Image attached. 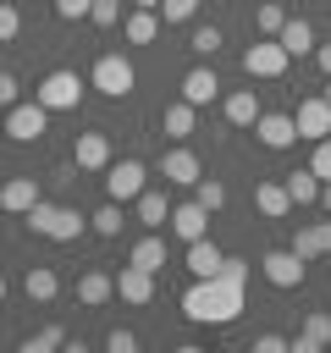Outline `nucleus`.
<instances>
[{
	"label": "nucleus",
	"mask_w": 331,
	"mask_h": 353,
	"mask_svg": "<svg viewBox=\"0 0 331 353\" xmlns=\"http://www.w3.org/2000/svg\"><path fill=\"white\" fill-rule=\"evenodd\" d=\"M243 287H248V281H237V276H226V270L193 276V287L182 292V314H188L193 325H232V320L243 314Z\"/></svg>",
	"instance_id": "nucleus-1"
},
{
	"label": "nucleus",
	"mask_w": 331,
	"mask_h": 353,
	"mask_svg": "<svg viewBox=\"0 0 331 353\" xmlns=\"http://www.w3.org/2000/svg\"><path fill=\"white\" fill-rule=\"evenodd\" d=\"M28 226H33L39 237H50V243H77V232H83L88 221H83L72 204H44V199H39V204L28 210Z\"/></svg>",
	"instance_id": "nucleus-2"
},
{
	"label": "nucleus",
	"mask_w": 331,
	"mask_h": 353,
	"mask_svg": "<svg viewBox=\"0 0 331 353\" xmlns=\"http://www.w3.org/2000/svg\"><path fill=\"white\" fill-rule=\"evenodd\" d=\"M132 83H138V72H132V61H121V55H99L94 72H88V88H99L105 99H127Z\"/></svg>",
	"instance_id": "nucleus-3"
},
{
	"label": "nucleus",
	"mask_w": 331,
	"mask_h": 353,
	"mask_svg": "<svg viewBox=\"0 0 331 353\" xmlns=\"http://www.w3.org/2000/svg\"><path fill=\"white\" fill-rule=\"evenodd\" d=\"M83 88H88V83H83V77H77L72 66H61V72H50V77H44V83L33 88V99H39L44 110H77Z\"/></svg>",
	"instance_id": "nucleus-4"
},
{
	"label": "nucleus",
	"mask_w": 331,
	"mask_h": 353,
	"mask_svg": "<svg viewBox=\"0 0 331 353\" xmlns=\"http://www.w3.org/2000/svg\"><path fill=\"white\" fill-rule=\"evenodd\" d=\"M143 188H149V165H143V160H110V165H105V199L132 204Z\"/></svg>",
	"instance_id": "nucleus-5"
},
{
	"label": "nucleus",
	"mask_w": 331,
	"mask_h": 353,
	"mask_svg": "<svg viewBox=\"0 0 331 353\" xmlns=\"http://www.w3.org/2000/svg\"><path fill=\"white\" fill-rule=\"evenodd\" d=\"M287 50H281V39H254L248 50H243V72L248 77H281L287 72Z\"/></svg>",
	"instance_id": "nucleus-6"
},
{
	"label": "nucleus",
	"mask_w": 331,
	"mask_h": 353,
	"mask_svg": "<svg viewBox=\"0 0 331 353\" xmlns=\"http://www.w3.org/2000/svg\"><path fill=\"white\" fill-rule=\"evenodd\" d=\"M44 127H50V110L33 99V105H6V138H17V143H33V138H44Z\"/></svg>",
	"instance_id": "nucleus-7"
},
{
	"label": "nucleus",
	"mask_w": 331,
	"mask_h": 353,
	"mask_svg": "<svg viewBox=\"0 0 331 353\" xmlns=\"http://www.w3.org/2000/svg\"><path fill=\"white\" fill-rule=\"evenodd\" d=\"M259 270H265V281H270V287H281V292H287V287H303L309 259H298L292 248H270V254L259 259Z\"/></svg>",
	"instance_id": "nucleus-8"
},
{
	"label": "nucleus",
	"mask_w": 331,
	"mask_h": 353,
	"mask_svg": "<svg viewBox=\"0 0 331 353\" xmlns=\"http://www.w3.org/2000/svg\"><path fill=\"white\" fill-rule=\"evenodd\" d=\"M292 121H298V138H309V143L331 138V99H325V94H309V99H298Z\"/></svg>",
	"instance_id": "nucleus-9"
},
{
	"label": "nucleus",
	"mask_w": 331,
	"mask_h": 353,
	"mask_svg": "<svg viewBox=\"0 0 331 353\" xmlns=\"http://www.w3.org/2000/svg\"><path fill=\"white\" fill-rule=\"evenodd\" d=\"M254 138H259L265 149H292V143H298V121H292L287 110H259Z\"/></svg>",
	"instance_id": "nucleus-10"
},
{
	"label": "nucleus",
	"mask_w": 331,
	"mask_h": 353,
	"mask_svg": "<svg viewBox=\"0 0 331 353\" xmlns=\"http://www.w3.org/2000/svg\"><path fill=\"white\" fill-rule=\"evenodd\" d=\"M182 243H193V237H210V210L199 204V199H182V204H171V221H166Z\"/></svg>",
	"instance_id": "nucleus-11"
},
{
	"label": "nucleus",
	"mask_w": 331,
	"mask_h": 353,
	"mask_svg": "<svg viewBox=\"0 0 331 353\" xmlns=\"http://www.w3.org/2000/svg\"><path fill=\"white\" fill-rule=\"evenodd\" d=\"M320 347H331V314L325 309H309L303 314V331L287 342V353H320Z\"/></svg>",
	"instance_id": "nucleus-12"
},
{
	"label": "nucleus",
	"mask_w": 331,
	"mask_h": 353,
	"mask_svg": "<svg viewBox=\"0 0 331 353\" xmlns=\"http://www.w3.org/2000/svg\"><path fill=\"white\" fill-rule=\"evenodd\" d=\"M72 165H77V171H105V165H110V138H105V132H77Z\"/></svg>",
	"instance_id": "nucleus-13"
},
{
	"label": "nucleus",
	"mask_w": 331,
	"mask_h": 353,
	"mask_svg": "<svg viewBox=\"0 0 331 353\" xmlns=\"http://www.w3.org/2000/svg\"><path fill=\"white\" fill-rule=\"evenodd\" d=\"M160 176L177 182V188H193V182L204 176V165H199L193 149H171V154H160Z\"/></svg>",
	"instance_id": "nucleus-14"
},
{
	"label": "nucleus",
	"mask_w": 331,
	"mask_h": 353,
	"mask_svg": "<svg viewBox=\"0 0 331 353\" xmlns=\"http://www.w3.org/2000/svg\"><path fill=\"white\" fill-rule=\"evenodd\" d=\"M33 204H39V182L33 176H6L0 182V210L6 215H28Z\"/></svg>",
	"instance_id": "nucleus-15"
},
{
	"label": "nucleus",
	"mask_w": 331,
	"mask_h": 353,
	"mask_svg": "<svg viewBox=\"0 0 331 353\" xmlns=\"http://www.w3.org/2000/svg\"><path fill=\"white\" fill-rule=\"evenodd\" d=\"M116 298H127V303H149L154 298V270H143V265H121V276H116Z\"/></svg>",
	"instance_id": "nucleus-16"
},
{
	"label": "nucleus",
	"mask_w": 331,
	"mask_h": 353,
	"mask_svg": "<svg viewBox=\"0 0 331 353\" xmlns=\"http://www.w3.org/2000/svg\"><path fill=\"white\" fill-rule=\"evenodd\" d=\"M287 248H292L298 259H320V254H331V221H309V226H298Z\"/></svg>",
	"instance_id": "nucleus-17"
},
{
	"label": "nucleus",
	"mask_w": 331,
	"mask_h": 353,
	"mask_svg": "<svg viewBox=\"0 0 331 353\" xmlns=\"http://www.w3.org/2000/svg\"><path fill=\"white\" fill-rule=\"evenodd\" d=\"M110 298H116V276H110V270H83V276H77V303L99 309V303H110Z\"/></svg>",
	"instance_id": "nucleus-18"
},
{
	"label": "nucleus",
	"mask_w": 331,
	"mask_h": 353,
	"mask_svg": "<svg viewBox=\"0 0 331 353\" xmlns=\"http://www.w3.org/2000/svg\"><path fill=\"white\" fill-rule=\"evenodd\" d=\"M215 94H221V77H215L210 66H193V72L182 77V99H188L193 110H199V105H210Z\"/></svg>",
	"instance_id": "nucleus-19"
},
{
	"label": "nucleus",
	"mask_w": 331,
	"mask_h": 353,
	"mask_svg": "<svg viewBox=\"0 0 331 353\" xmlns=\"http://www.w3.org/2000/svg\"><path fill=\"white\" fill-rule=\"evenodd\" d=\"M221 110H226L232 127H254V121H259V94H254V88H232V94L221 99Z\"/></svg>",
	"instance_id": "nucleus-20"
},
{
	"label": "nucleus",
	"mask_w": 331,
	"mask_h": 353,
	"mask_svg": "<svg viewBox=\"0 0 331 353\" xmlns=\"http://www.w3.org/2000/svg\"><path fill=\"white\" fill-rule=\"evenodd\" d=\"M254 204H259V215H265V221H281V215L292 210L287 182H254Z\"/></svg>",
	"instance_id": "nucleus-21"
},
{
	"label": "nucleus",
	"mask_w": 331,
	"mask_h": 353,
	"mask_svg": "<svg viewBox=\"0 0 331 353\" xmlns=\"http://www.w3.org/2000/svg\"><path fill=\"white\" fill-rule=\"evenodd\" d=\"M276 39H281L287 55H309V50H314V28H309V17H287Z\"/></svg>",
	"instance_id": "nucleus-22"
},
{
	"label": "nucleus",
	"mask_w": 331,
	"mask_h": 353,
	"mask_svg": "<svg viewBox=\"0 0 331 353\" xmlns=\"http://www.w3.org/2000/svg\"><path fill=\"white\" fill-rule=\"evenodd\" d=\"M132 204H138V221H143L149 232H160V226L171 221V204H166V193H160V188H143Z\"/></svg>",
	"instance_id": "nucleus-23"
},
{
	"label": "nucleus",
	"mask_w": 331,
	"mask_h": 353,
	"mask_svg": "<svg viewBox=\"0 0 331 353\" xmlns=\"http://www.w3.org/2000/svg\"><path fill=\"white\" fill-rule=\"evenodd\" d=\"M221 259H226V254H221L210 237H193V243H188V270H193V276H215Z\"/></svg>",
	"instance_id": "nucleus-24"
},
{
	"label": "nucleus",
	"mask_w": 331,
	"mask_h": 353,
	"mask_svg": "<svg viewBox=\"0 0 331 353\" xmlns=\"http://www.w3.org/2000/svg\"><path fill=\"white\" fill-rule=\"evenodd\" d=\"M121 33H127V44H154V39H160V11H143V6H138Z\"/></svg>",
	"instance_id": "nucleus-25"
},
{
	"label": "nucleus",
	"mask_w": 331,
	"mask_h": 353,
	"mask_svg": "<svg viewBox=\"0 0 331 353\" xmlns=\"http://www.w3.org/2000/svg\"><path fill=\"white\" fill-rule=\"evenodd\" d=\"M22 287H28V298H33V303H50V298H55V292H61V276H55V270H50V265H33V270H28V281H22Z\"/></svg>",
	"instance_id": "nucleus-26"
},
{
	"label": "nucleus",
	"mask_w": 331,
	"mask_h": 353,
	"mask_svg": "<svg viewBox=\"0 0 331 353\" xmlns=\"http://www.w3.org/2000/svg\"><path fill=\"white\" fill-rule=\"evenodd\" d=\"M160 132H166V138H188V132H193V105H188V99L166 105V116H160Z\"/></svg>",
	"instance_id": "nucleus-27"
},
{
	"label": "nucleus",
	"mask_w": 331,
	"mask_h": 353,
	"mask_svg": "<svg viewBox=\"0 0 331 353\" xmlns=\"http://www.w3.org/2000/svg\"><path fill=\"white\" fill-rule=\"evenodd\" d=\"M287 199H292V204H314V199H320V176H314L309 165H303V171H287Z\"/></svg>",
	"instance_id": "nucleus-28"
},
{
	"label": "nucleus",
	"mask_w": 331,
	"mask_h": 353,
	"mask_svg": "<svg viewBox=\"0 0 331 353\" xmlns=\"http://www.w3.org/2000/svg\"><path fill=\"white\" fill-rule=\"evenodd\" d=\"M127 259H132V265H143V270H160V265H166V237H154V232H149V237H138Z\"/></svg>",
	"instance_id": "nucleus-29"
},
{
	"label": "nucleus",
	"mask_w": 331,
	"mask_h": 353,
	"mask_svg": "<svg viewBox=\"0 0 331 353\" xmlns=\"http://www.w3.org/2000/svg\"><path fill=\"white\" fill-rule=\"evenodd\" d=\"M281 22H287V11H281L276 0H259V6H254V28H259V39H276Z\"/></svg>",
	"instance_id": "nucleus-30"
},
{
	"label": "nucleus",
	"mask_w": 331,
	"mask_h": 353,
	"mask_svg": "<svg viewBox=\"0 0 331 353\" xmlns=\"http://www.w3.org/2000/svg\"><path fill=\"white\" fill-rule=\"evenodd\" d=\"M221 44H226V33H221L215 22H204V28H193V33H188V50H193V55H215Z\"/></svg>",
	"instance_id": "nucleus-31"
},
{
	"label": "nucleus",
	"mask_w": 331,
	"mask_h": 353,
	"mask_svg": "<svg viewBox=\"0 0 331 353\" xmlns=\"http://www.w3.org/2000/svg\"><path fill=\"white\" fill-rule=\"evenodd\" d=\"M193 199H199V204L215 215V210H226V182H215V176H199V182H193Z\"/></svg>",
	"instance_id": "nucleus-32"
},
{
	"label": "nucleus",
	"mask_w": 331,
	"mask_h": 353,
	"mask_svg": "<svg viewBox=\"0 0 331 353\" xmlns=\"http://www.w3.org/2000/svg\"><path fill=\"white\" fill-rule=\"evenodd\" d=\"M88 226H94L99 237H116V232H121V204H116V199H105V204L88 215Z\"/></svg>",
	"instance_id": "nucleus-33"
},
{
	"label": "nucleus",
	"mask_w": 331,
	"mask_h": 353,
	"mask_svg": "<svg viewBox=\"0 0 331 353\" xmlns=\"http://www.w3.org/2000/svg\"><path fill=\"white\" fill-rule=\"evenodd\" d=\"M55 347H66V331L61 325H44V331L22 336V353H55Z\"/></svg>",
	"instance_id": "nucleus-34"
},
{
	"label": "nucleus",
	"mask_w": 331,
	"mask_h": 353,
	"mask_svg": "<svg viewBox=\"0 0 331 353\" xmlns=\"http://www.w3.org/2000/svg\"><path fill=\"white\" fill-rule=\"evenodd\" d=\"M88 22H94V28H116V22H121V0H94V6H88Z\"/></svg>",
	"instance_id": "nucleus-35"
},
{
	"label": "nucleus",
	"mask_w": 331,
	"mask_h": 353,
	"mask_svg": "<svg viewBox=\"0 0 331 353\" xmlns=\"http://www.w3.org/2000/svg\"><path fill=\"white\" fill-rule=\"evenodd\" d=\"M160 17L166 22H193L199 17V0H160Z\"/></svg>",
	"instance_id": "nucleus-36"
},
{
	"label": "nucleus",
	"mask_w": 331,
	"mask_h": 353,
	"mask_svg": "<svg viewBox=\"0 0 331 353\" xmlns=\"http://www.w3.org/2000/svg\"><path fill=\"white\" fill-rule=\"evenodd\" d=\"M17 33H22V11H17L11 0H0V44H11Z\"/></svg>",
	"instance_id": "nucleus-37"
},
{
	"label": "nucleus",
	"mask_w": 331,
	"mask_h": 353,
	"mask_svg": "<svg viewBox=\"0 0 331 353\" xmlns=\"http://www.w3.org/2000/svg\"><path fill=\"white\" fill-rule=\"evenodd\" d=\"M309 171H314L320 182H331V138H320V143H314V154H309Z\"/></svg>",
	"instance_id": "nucleus-38"
},
{
	"label": "nucleus",
	"mask_w": 331,
	"mask_h": 353,
	"mask_svg": "<svg viewBox=\"0 0 331 353\" xmlns=\"http://www.w3.org/2000/svg\"><path fill=\"white\" fill-rule=\"evenodd\" d=\"M105 347H110V353H132V347H138V336H132L127 325H116V331H105Z\"/></svg>",
	"instance_id": "nucleus-39"
},
{
	"label": "nucleus",
	"mask_w": 331,
	"mask_h": 353,
	"mask_svg": "<svg viewBox=\"0 0 331 353\" xmlns=\"http://www.w3.org/2000/svg\"><path fill=\"white\" fill-rule=\"evenodd\" d=\"M287 342L292 336H281V331H259L254 336V353H287Z\"/></svg>",
	"instance_id": "nucleus-40"
},
{
	"label": "nucleus",
	"mask_w": 331,
	"mask_h": 353,
	"mask_svg": "<svg viewBox=\"0 0 331 353\" xmlns=\"http://www.w3.org/2000/svg\"><path fill=\"white\" fill-rule=\"evenodd\" d=\"M88 6H94V0H55V17L77 22V17H88Z\"/></svg>",
	"instance_id": "nucleus-41"
},
{
	"label": "nucleus",
	"mask_w": 331,
	"mask_h": 353,
	"mask_svg": "<svg viewBox=\"0 0 331 353\" xmlns=\"http://www.w3.org/2000/svg\"><path fill=\"white\" fill-rule=\"evenodd\" d=\"M0 105H17V77L0 72Z\"/></svg>",
	"instance_id": "nucleus-42"
},
{
	"label": "nucleus",
	"mask_w": 331,
	"mask_h": 353,
	"mask_svg": "<svg viewBox=\"0 0 331 353\" xmlns=\"http://www.w3.org/2000/svg\"><path fill=\"white\" fill-rule=\"evenodd\" d=\"M314 61H320V72L331 77V44H314Z\"/></svg>",
	"instance_id": "nucleus-43"
},
{
	"label": "nucleus",
	"mask_w": 331,
	"mask_h": 353,
	"mask_svg": "<svg viewBox=\"0 0 331 353\" xmlns=\"http://www.w3.org/2000/svg\"><path fill=\"white\" fill-rule=\"evenodd\" d=\"M314 204H320V210L331 215V182H320V199H314Z\"/></svg>",
	"instance_id": "nucleus-44"
},
{
	"label": "nucleus",
	"mask_w": 331,
	"mask_h": 353,
	"mask_svg": "<svg viewBox=\"0 0 331 353\" xmlns=\"http://www.w3.org/2000/svg\"><path fill=\"white\" fill-rule=\"evenodd\" d=\"M132 6H143V11H160V0H132Z\"/></svg>",
	"instance_id": "nucleus-45"
},
{
	"label": "nucleus",
	"mask_w": 331,
	"mask_h": 353,
	"mask_svg": "<svg viewBox=\"0 0 331 353\" xmlns=\"http://www.w3.org/2000/svg\"><path fill=\"white\" fill-rule=\"evenodd\" d=\"M0 303H6V276H0Z\"/></svg>",
	"instance_id": "nucleus-46"
},
{
	"label": "nucleus",
	"mask_w": 331,
	"mask_h": 353,
	"mask_svg": "<svg viewBox=\"0 0 331 353\" xmlns=\"http://www.w3.org/2000/svg\"><path fill=\"white\" fill-rule=\"evenodd\" d=\"M325 99H331V83H325Z\"/></svg>",
	"instance_id": "nucleus-47"
},
{
	"label": "nucleus",
	"mask_w": 331,
	"mask_h": 353,
	"mask_svg": "<svg viewBox=\"0 0 331 353\" xmlns=\"http://www.w3.org/2000/svg\"><path fill=\"white\" fill-rule=\"evenodd\" d=\"M0 165H6V154H0Z\"/></svg>",
	"instance_id": "nucleus-48"
}]
</instances>
